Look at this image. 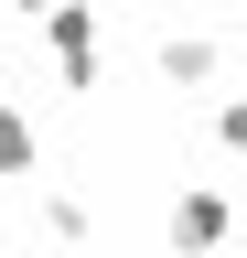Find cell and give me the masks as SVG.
Returning a JSON list of instances; mask_svg holds the SVG:
<instances>
[{
	"mask_svg": "<svg viewBox=\"0 0 247 258\" xmlns=\"http://www.w3.org/2000/svg\"><path fill=\"white\" fill-rule=\"evenodd\" d=\"M43 32V64H54V86L65 97H97V0H65L54 22H33Z\"/></svg>",
	"mask_w": 247,
	"mask_h": 258,
	"instance_id": "6da1fadb",
	"label": "cell"
},
{
	"mask_svg": "<svg viewBox=\"0 0 247 258\" xmlns=\"http://www.w3.org/2000/svg\"><path fill=\"white\" fill-rule=\"evenodd\" d=\"M226 226H236L226 194H215V183H183V194H172V215H161V237H172L183 258H204V247H226Z\"/></svg>",
	"mask_w": 247,
	"mask_h": 258,
	"instance_id": "7a4b0ae2",
	"label": "cell"
},
{
	"mask_svg": "<svg viewBox=\"0 0 247 258\" xmlns=\"http://www.w3.org/2000/svg\"><path fill=\"white\" fill-rule=\"evenodd\" d=\"M161 86H183V97H226V43L215 32H161Z\"/></svg>",
	"mask_w": 247,
	"mask_h": 258,
	"instance_id": "3957f363",
	"label": "cell"
},
{
	"mask_svg": "<svg viewBox=\"0 0 247 258\" xmlns=\"http://www.w3.org/2000/svg\"><path fill=\"white\" fill-rule=\"evenodd\" d=\"M0 172H11V183H43V118L33 108L0 118Z\"/></svg>",
	"mask_w": 247,
	"mask_h": 258,
	"instance_id": "277c9868",
	"label": "cell"
},
{
	"mask_svg": "<svg viewBox=\"0 0 247 258\" xmlns=\"http://www.w3.org/2000/svg\"><path fill=\"white\" fill-rule=\"evenodd\" d=\"M33 215H43V237H54V247H86V237H97V205H86V194H43Z\"/></svg>",
	"mask_w": 247,
	"mask_h": 258,
	"instance_id": "5b68a950",
	"label": "cell"
},
{
	"mask_svg": "<svg viewBox=\"0 0 247 258\" xmlns=\"http://www.w3.org/2000/svg\"><path fill=\"white\" fill-rule=\"evenodd\" d=\"M215 151H236V161H247V86L215 97Z\"/></svg>",
	"mask_w": 247,
	"mask_h": 258,
	"instance_id": "8992f818",
	"label": "cell"
},
{
	"mask_svg": "<svg viewBox=\"0 0 247 258\" xmlns=\"http://www.w3.org/2000/svg\"><path fill=\"white\" fill-rule=\"evenodd\" d=\"M11 11H22V22H54V11H65V0H11Z\"/></svg>",
	"mask_w": 247,
	"mask_h": 258,
	"instance_id": "52a82bcc",
	"label": "cell"
},
{
	"mask_svg": "<svg viewBox=\"0 0 247 258\" xmlns=\"http://www.w3.org/2000/svg\"><path fill=\"white\" fill-rule=\"evenodd\" d=\"M204 258H247V247H236V237H226V247H204Z\"/></svg>",
	"mask_w": 247,
	"mask_h": 258,
	"instance_id": "ba28073f",
	"label": "cell"
},
{
	"mask_svg": "<svg viewBox=\"0 0 247 258\" xmlns=\"http://www.w3.org/2000/svg\"><path fill=\"white\" fill-rule=\"evenodd\" d=\"M236 43H247V0H236Z\"/></svg>",
	"mask_w": 247,
	"mask_h": 258,
	"instance_id": "9c48e42d",
	"label": "cell"
}]
</instances>
